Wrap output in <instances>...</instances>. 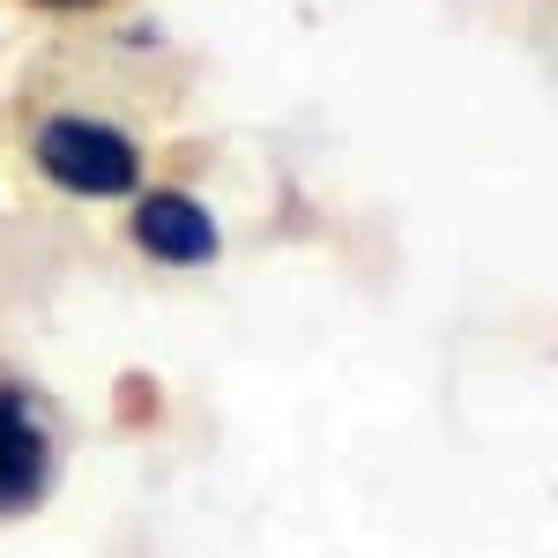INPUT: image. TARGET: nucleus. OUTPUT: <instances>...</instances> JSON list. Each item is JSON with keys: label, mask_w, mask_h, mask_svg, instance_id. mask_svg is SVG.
<instances>
[{"label": "nucleus", "mask_w": 558, "mask_h": 558, "mask_svg": "<svg viewBox=\"0 0 558 558\" xmlns=\"http://www.w3.org/2000/svg\"><path fill=\"white\" fill-rule=\"evenodd\" d=\"M31 157H38V172L60 194H83V202H112V194H134L142 186V149L112 120H89V112L45 120Z\"/></svg>", "instance_id": "nucleus-1"}, {"label": "nucleus", "mask_w": 558, "mask_h": 558, "mask_svg": "<svg viewBox=\"0 0 558 558\" xmlns=\"http://www.w3.org/2000/svg\"><path fill=\"white\" fill-rule=\"evenodd\" d=\"M134 246L149 260H165V268H209L223 254V231H216V209L209 202H194L186 186H149L142 202H134Z\"/></svg>", "instance_id": "nucleus-2"}, {"label": "nucleus", "mask_w": 558, "mask_h": 558, "mask_svg": "<svg viewBox=\"0 0 558 558\" xmlns=\"http://www.w3.org/2000/svg\"><path fill=\"white\" fill-rule=\"evenodd\" d=\"M52 492V432L23 387L0 380V514H31Z\"/></svg>", "instance_id": "nucleus-3"}, {"label": "nucleus", "mask_w": 558, "mask_h": 558, "mask_svg": "<svg viewBox=\"0 0 558 558\" xmlns=\"http://www.w3.org/2000/svg\"><path fill=\"white\" fill-rule=\"evenodd\" d=\"M38 8H105V0H38Z\"/></svg>", "instance_id": "nucleus-4"}]
</instances>
